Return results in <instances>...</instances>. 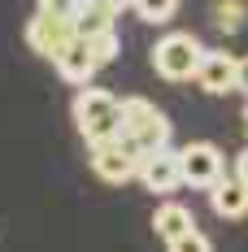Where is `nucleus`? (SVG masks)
<instances>
[{
  "label": "nucleus",
  "mask_w": 248,
  "mask_h": 252,
  "mask_svg": "<svg viewBox=\"0 0 248 252\" xmlns=\"http://www.w3.org/2000/svg\"><path fill=\"white\" fill-rule=\"evenodd\" d=\"M244 130H248V109H244Z\"/></svg>",
  "instance_id": "aec40b11"
},
{
  "label": "nucleus",
  "mask_w": 248,
  "mask_h": 252,
  "mask_svg": "<svg viewBox=\"0 0 248 252\" xmlns=\"http://www.w3.org/2000/svg\"><path fill=\"white\" fill-rule=\"evenodd\" d=\"M35 4H39V13H57V18H74L83 0H35Z\"/></svg>",
  "instance_id": "f3484780"
},
{
  "label": "nucleus",
  "mask_w": 248,
  "mask_h": 252,
  "mask_svg": "<svg viewBox=\"0 0 248 252\" xmlns=\"http://www.w3.org/2000/svg\"><path fill=\"white\" fill-rule=\"evenodd\" d=\"M170 252H213V244L200 235V230H187V235H178V239H170L166 244Z\"/></svg>",
  "instance_id": "dca6fc26"
},
{
  "label": "nucleus",
  "mask_w": 248,
  "mask_h": 252,
  "mask_svg": "<svg viewBox=\"0 0 248 252\" xmlns=\"http://www.w3.org/2000/svg\"><path fill=\"white\" fill-rule=\"evenodd\" d=\"M140 183L148 187L152 196H170L174 187H183V152H174L170 144L148 152L140 161Z\"/></svg>",
  "instance_id": "0eeeda50"
},
{
  "label": "nucleus",
  "mask_w": 248,
  "mask_h": 252,
  "mask_svg": "<svg viewBox=\"0 0 248 252\" xmlns=\"http://www.w3.org/2000/svg\"><path fill=\"white\" fill-rule=\"evenodd\" d=\"M196 83H200V92H209V96L235 92V83H240V57H231L222 48H205V57L196 65Z\"/></svg>",
  "instance_id": "6e6552de"
},
{
  "label": "nucleus",
  "mask_w": 248,
  "mask_h": 252,
  "mask_svg": "<svg viewBox=\"0 0 248 252\" xmlns=\"http://www.w3.org/2000/svg\"><path fill=\"white\" fill-rule=\"evenodd\" d=\"M118 13L122 9H113V4H105V0H83L74 13V26L83 39H92V35H100V31H118Z\"/></svg>",
  "instance_id": "9b49d317"
},
{
  "label": "nucleus",
  "mask_w": 248,
  "mask_h": 252,
  "mask_svg": "<svg viewBox=\"0 0 248 252\" xmlns=\"http://www.w3.org/2000/svg\"><path fill=\"white\" fill-rule=\"evenodd\" d=\"M235 178H244V183H248V148L235 157Z\"/></svg>",
  "instance_id": "6ab92c4d"
},
{
  "label": "nucleus",
  "mask_w": 248,
  "mask_h": 252,
  "mask_svg": "<svg viewBox=\"0 0 248 252\" xmlns=\"http://www.w3.org/2000/svg\"><path fill=\"white\" fill-rule=\"evenodd\" d=\"M140 152L131 148L126 139H105L92 148V170H96L100 183H113V187H122L131 178H140Z\"/></svg>",
  "instance_id": "20e7f679"
},
{
  "label": "nucleus",
  "mask_w": 248,
  "mask_h": 252,
  "mask_svg": "<svg viewBox=\"0 0 248 252\" xmlns=\"http://www.w3.org/2000/svg\"><path fill=\"white\" fill-rule=\"evenodd\" d=\"M131 9H135L144 22L161 26V22H170L174 13H178V0H131Z\"/></svg>",
  "instance_id": "4468645a"
},
{
  "label": "nucleus",
  "mask_w": 248,
  "mask_h": 252,
  "mask_svg": "<svg viewBox=\"0 0 248 252\" xmlns=\"http://www.w3.org/2000/svg\"><path fill=\"white\" fill-rule=\"evenodd\" d=\"M52 65H57V74L66 78V83H70V87H87V83H92V78H96V57H92V48H87V39H83V35H74V39H70V44H66V48L57 52V61H52Z\"/></svg>",
  "instance_id": "1a4fd4ad"
},
{
  "label": "nucleus",
  "mask_w": 248,
  "mask_h": 252,
  "mask_svg": "<svg viewBox=\"0 0 248 252\" xmlns=\"http://www.w3.org/2000/svg\"><path fill=\"white\" fill-rule=\"evenodd\" d=\"M235 92L248 96V57H240V83H235Z\"/></svg>",
  "instance_id": "a211bd4d"
},
{
  "label": "nucleus",
  "mask_w": 248,
  "mask_h": 252,
  "mask_svg": "<svg viewBox=\"0 0 248 252\" xmlns=\"http://www.w3.org/2000/svg\"><path fill=\"white\" fill-rule=\"evenodd\" d=\"M78 35L74 18H57V13H35L31 22H26V44H31V52H39V57H48V61H57V52L66 48L70 39Z\"/></svg>",
  "instance_id": "423d86ee"
},
{
  "label": "nucleus",
  "mask_w": 248,
  "mask_h": 252,
  "mask_svg": "<svg viewBox=\"0 0 248 252\" xmlns=\"http://www.w3.org/2000/svg\"><path fill=\"white\" fill-rule=\"evenodd\" d=\"M118 139H126L140 157H148L170 144V118L144 96H122V135Z\"/></svg>",
  "instance_id": "f03ea898"
},
{
  "label": "nucleus",
  "mask_w": 248,
  "mask_h": 252,
  "mask_svg": "<svg viewBox=\"0 0 248 252\" xmlns=\"http://www.w3.org/2000/svg\"><path fill=\"white\" fill-rule=\"evenodd\" d=\"M200 57H205V44H200L196 35L170 31V35H161L152 44V70L166 78V83H187V78H196Z\"/></svg>",
  "instance_id": "7ed1b4c3"
},
{
  "label": "nucleus",
  "mask_w": 248,
  "mask_h": 252,
  "mask_svg": "<svg viewBox=\"0 0 248 252\" xmlns=\"http://www.w3.org/2000/svg\"><path fill=\"white\" fill-rule=\"evenodd\" d=\"M152 230H157V239H178V235H187V230H196L192 222V209H183V204H157V213H152Z\"/></svg>",
  "instance_id": "f8f14e48"
},
{
  "label": "nucleus",
  "mask_w": 248,
  "mask_h": 252,
  "mask_svg": "<svg viewBox=\"0 0 248 252\" xmlns=\"http://www.w3.org/2000/svg\"><path fill=\"white\" fill-rule=\"evenodd\" d=\"M209 204H213V213H218V218H226V222H240V218H244L248 213V183L244 178H218V183H213V187H209Z\"/></svg>",
  "instance_id": "9d476101"
},
{
  "label": "nucleus",
  "mask_w": 248,
  "mask_h": 252,
  "mask_svg": "<svg viewBox=\"0 0 248 252\" xmlns=\"http://www.w3.org/2000/svg\"><path fill=\"white\" fill-rule=\"evenodd\" d=\"M74 126L78 135L87 139V148H96L105 139H118L122 135V100L105 87H78L74 96Z\"/></svg>",
  "instance_id": "f257e3e1"
},
{
  "label": "nucleus",
  "mask_w": 248,
  "mask_h": 252,
  "mask_svg": "<svg viewBox=\"0 0 248 252\" xmlns=\"http://www.w3.org/2000/svg\"><path fill=\"white\" fill-rule=\"evenodd\" d=\"M87 48H92V57H96V65L105 70V65H109V61H118V52H122L118 31H100V35H92V39H87Z\"/></svg>",
  "instance_id": "2eb2a0df"
},
{
  "label": "nucleus",
  "mask_w": 248,
  "mask_h": 252,
  "mask_svg": "<svg viewBox=\"0 0 248 252\" xmlns=\"http://www.w3.org/2000/svg\"><path fill=\"white\" fill-rule=\"evenodd\" d=\"M244 22H248V4L244 0H213V26H218L222 35L244 31Z\"/></svg>",
  "instance_id": "ddd939ff"
},
{
  "label": "nucleus",
  "mask_w": 248,
  "mask_h": 252,
  "mask_svg": "<svg viewBox=\"0 0 248 252\" xmlns=\"http://www.w3.org/2000/svg\"><path fill=\"white\" fill-rule=\"evenodd\" d=\"M183 152V183L187 187H200V191H209L218 178L226 174V157L218 144H209V139H192Z\"/></svg>",
  "instance_id": "39448f33"
}]
</instances>
